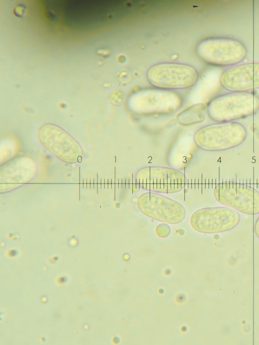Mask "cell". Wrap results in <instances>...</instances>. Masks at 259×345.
<instances>
[{"instance_id":"cell-11","label":"cell","mask_w":259,"mask_h":345,"mask_svg":"<svg viewBox=\"0 0 259 345\" xmlns=\"http://www.w3.org/2000/svg\"><path fill=\"white\" fill-rule=\"evenodd\" d=\"M220 83L230 92H249L259 89V62L230 67L222 73Z\"/></svg>"},{"instance_id":"cell-10","label":"cell","mask_w":259,"mask_h":345,"mask_svg":"<svg viewBox=\"0 0 259 345\" xmlns=\"http://www.w3.org/2000/svg\"><path fill=\"white\" fill-rule=\"evenodd\" d=\"M240 216L235 209L228 207L203 208L196 210L191 217L190 223L197 231L216 233L235 227Z\"/></svg>"},{"instance_id":"cell-15","label":"cell","mask_w":259,"mask_h":345,"mask_svg":"<svg viewBox=\"0 0 259 345\" xmlns=\"http://www.w3.org/2000/svg\"><path fill=\"white\" fill-rule=\"evenodd\" d=\"M170 231L169 226L165 224L159 225L156 229L157 234L160 237H166L169 235Z\"/></svg>"},{"instance_id":"cell-17","label":"cell","mask_w":259,"mask_h":345,"mask_svg":"<svg viewBox=\"0 0 259 345\" xmlns=\"http://www.w3.org/2000/svg\"><path fill=\"white\" fill-rule=\"evenodd\" d=\"M254 230L255 234L259 238V215L255 222Z\"/></svg>"},{"instance_id":"cell-8","label":"cell","mask_w":259,"mask_h":345,"mask_svg":"<svg viewBox=\"0 0 259 345\" xmlns=\"http://www.w3.org/2000/svg\"><path fill=\"white\" fill-rule=\"evenodd\" d=\"M213 195L220 203L241 212L259 213V192L252 187L236 183L224 182L215 186Z\"/></svg>"},{"instance_id":"cell-7","label":"cell","mask_w":259,"mask_h":345,"mask_svg":"<svg viewBox=\"0 0 259 345\" xmlns=\"http://www.w3.org/2000/svg\"><path fill=\"white\" fill-rule=\"evenodd\" d=\"M37 136L44 147L65 162L74 163L82 154L78 143L57 125L48 123L41 125L38 130Z\"/></svg>"},{"instance_id":"cell-4","label":"cell","mask_w":259,"mask_h":345,"mask_svg":"<svg viewBox=\"0 0 259 345\" xmlns=\"http://www.w3.org/2000/svg\"><path fill=\"white\" fill-rule=\"evenodd\" d=\"M246 53L241 42L228 37L205 38L196 47V53L202 61L216 66H233L242 61Z\"/></svg>"},{"instance_id":"cell-2","label":"cell","mask_w":259,"mask_h":345,"mask_svg":"<svg viewBox=\"0 0 259 345\" xmlns=\"http://www.w3.org/2000/svg\"><path fill=\"white\" fill-rule=\"evenodd\" d=\"M259 97L250 92H231L219 95L208 103L206 112L217 122L232 121L255 113Z\"/></svg>"},{"instance_id":"cell-13","label":"cell","mask_w":259,"mask_h":345,"mask_svg":"<svg viewBox=\"0 0 259 345\" xmlns=\"http://www.w3.org/2000/svg\"><path fill=\"white\" fill-rule=\"evenodd\" d=\"M206 111V106L204 104H195L180 113L177 116V120L183 125L199 123L204 119Z\"/></svg>"},{"instance_id":"cell-6","label":"cell","mask_w":259,"mask_h":345,"mask_svg":"<svg viewBox=\"0 0 259 345\" xmlns=\"http://www.w3.org/2000/svg\"><path fill=\"white\" fill-rule=\"evenodd\" d=\"M135 179L139 187L149 192L174 193L183 190L186 177L181 171L167 167L148 166L138 169Z\"/></svg>"},{"instance_id":"cell-12","label":"cell","mask_w":259,"mask_h":345,"mask_svg":"<svg viewBox=\"0 0 259 345\" xmlns=\"http://www.w3.org/2000/svg\"><path fill=\"white\" fill-rule=\"evenodd\" d=\"M35 172V165L28 157L16 158L1 167V183L16 187L30 180Z\"/></svg>"},{"instance_id":"cell-14","label":"cell","mask_w":259,"mask_h":345,"mask_svg":"<svg viewBox=\"0 0 259 345\" xmlns=\"http://www.w3.org/2000/svg\"><path fill=\"white\" fill-rule=\"evenodd\" d=\"M124 98V93L119 90L112 91L109 95V100L113 105H118L121 104Z\"/></svg>"},{"instance_id":"cell-1","label":"cell","mask_w":259,"mask_h":345,"mask_svg":"<svg viewBox=\"0 0 259 345\" xmlns=\"http://www.w3.org/2000/svg\"><path fill=\"white\" fill-rule=\"evenodd\" d=\"M183 103L182 97L177 92L154 87L131 93L125 106L129 112L138 115H167L177 111Z\"/></svg>"},{"instance_id":"cell-16","label":"cell","mask_w":259,"mask_h":345,"mask_svg":"<svg viewBox=\"0 0 259 345\" xmlns=\"http://www.w3.org/2000/svg\"><path fill=\"white\" fill-rule=\"evenodd\" d=\"M24 11V9L22 6H18L15 8L14 12L16 15L21 16L23 14Z\"/></svg>"},{"instance_id":"cell-5","label":"cell","mask_w":259,"mask_h":345,"mask_svg":"<svg viewBox=\"0 0 259 345\" xmlns=\"http://www.w3.org/2000/svg\"><path fill=\"white\" fill-rule=\"evenodd\" d=\"M146 76L153 87L170 90L190 88L198 78V72L193 66L173 62L154 64L148 69Z\"/></svg>"},{"instance_id":"cell-3","label":"cell","mask_w":259,"mask_h":345,"mask_svg":"<svg viewBox=\"0 0 259 345\" xmlns=\"http://www.w3.org/2000/svg\"><path fill=\"white\" fill-rule=\"evenodd\" d=\"M247 136L246 128L235 121L218 122L198 129L193 136L195 145L208 151L229 149L242 144Z\"/></svg>"},{"instance_id":"cell-9","label":"cell","mask_w":259,"mask_h":345,"mask_svg":"<svg viewBox=\"0 0 259 345\" xmlns=\"http://www.w3.org/2000/svg\"><path fill=\"white\" fill-rule=\"evenodd\" d=\"M137 206L146 216L168 224H178L186 216L184 207L179 202L156 192H147L141 194Z\"/></svg>"}]
</instances>
